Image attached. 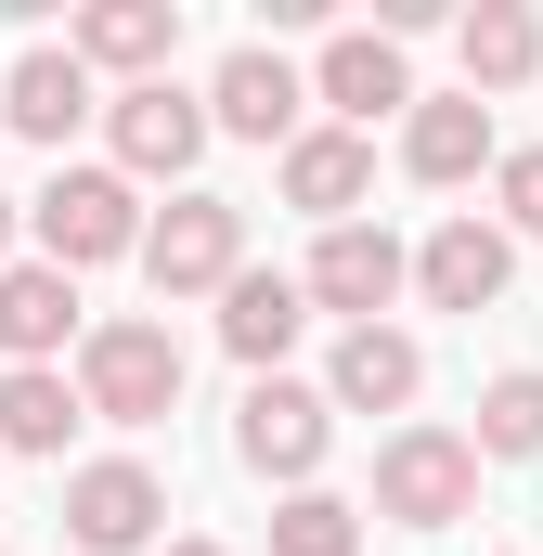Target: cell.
Returning <instances> with one entry per match:
<instances>
[{
  "label": "cell",
  "mask_w": 543,
  "mask_h": 556,
  "mask_svg": "<svg viewBox=\"0 0 543 556\" xmlns=\"http://www.w3.org/2000/svg\"><path fill=\"white\" fill-rule=\"evenodd\" d=\"M466 505H479L466 427H402V440L376 453V518H389V531H453Z\"/></svg>",
  "instance_id": "cell-4"
},
{
  "label": "cell",
  "mask_w": 543,
  "mask_h": 556,
  "mask_svg": "<svg viewBox=\"0 0 543 556\" xmlns=\"http://www.w3.org/2000/svg\"><path fill=\"white\" fill-rule=\"evenodd\" d=\"M104 130H117V181H194V155H207V104L168 91V78H142V91L104 104Z\"/></svg>",
  "instance_id": "cell-6"
},
{
  "label": "cell",
  "mask_w": 543,
  "mask_h": 556,
  "mask_svg": "<svg viewBox=\"0 0 543 556\" xmlns=\"http://www.w3.org/2000/svg\"><path fill=\"white\" fill-rule=\"evenodd\" d=\"M298 65L272 52V39H247V52H220V78H207V130H233V142H298Z\"/></svg>",
  "instance_id": "cell-11"
},
{
  "label": "cell",
  "mask_w": 543,
  "mask_h": 556,
  "mask_svg": "<svg viewBox=\"0 0 543 556\" xmlns=\"http://www.w3.org/2000/svg\"><path fill=\"white\" fill-rule=\"evenodd\" d=\"M155 518H168V492H155V466H130V453H104V466L65 479V531L91 556H155Z\"/></svg>",
  "instance_id": "cell-8"
},
{
  "label": "cell",
  "mask_w": 543,
  "mask_h": 556,
  "mask_svg": "<svg viewBox=\"0 0 543 556\" xmlns=\"http://www.w3.org/2000/svg\"><path fill=\"white\" fill-rule=\"evenodd\" d=\"M130 260H142L155 298H220V285L247 273V207H233V194H181L168 220H142Z\"/></svg>",
  "instance_id": "cell-3"
},
{
  "label": "cell",
  "mask_w": 543,
  "mask_h": 556,
  "mask_svg": "<svg viewBox=\"0 0 543 556\" xmlns=\"http://www.w3.org/2000/svg\"><path fill=\"white\" fill-rule=\"evenodd\" d=\"M505 285H518V247H505L479 207H466V220H440V233L414 247V298H427V311H492Z\"/></svg>",
  "instance_id": "cell-10"
},
{
  "label": "cell",
  "mask_w": 543,
  "mask_h": 556,
  "mask_svg": "<svg viewBox=\"0 0 543 556\" xmlns=\"http://www.w3.org/2000/svg\"><path fill=\"white\" fill-rule=\"evenodd\" d=\"M298 324H311L298 273H233V285H220V350H233L247 376H272V363L298 350Z\"/></svg>",
  "instance_id": "cell-17"
},
{
  "label": "cell",
  "mask_w": 543,
  "mask_h": 556,
  "mask_svg": "<svg viewBox=\"0 0 543 556\" xmlns=\"http://www.w3.org/2000/svg\"><path fill=\"white\" fill-rule=\"evenodd\" d=\"M0 117H13L26 142H52V155H65V130L91 117V65H78V52H52V39H39V52H13V65H0Z\"/></svg>",
  "instance_id": "cell-16"
},
{
  "label": "cell",
  "mask_w": 543,
  "mask_h": 556,
  "mask_svg": "<svg viewBox=\"0 0 543 556\" xmlns=\"http://www.w3.org/2000/svg\"><path fill=\"white\" fill-rule=\"evenodd\" d=\"M466 453H543V376H492L479 389V427H466Z\"/></svg>",
  "instance_id": "cell-22"
},
{
  "label": "cell",
  "mask_w": 543,
  "mask_h": 556,
  "mask_svg": "<svg viewBox=\"0 0 543 556\" xmlns=\"http://www.w3.org/2000/svg\"><path fill=\"white\" fill-rule=\"evenodd\" d=\"M78 415L91 427H168L181 415V337L168 324H142V311H117V324H78Z\"/></svg>",
  "instance_id": "cell-1"
},
{
  "label": "cell",
  "mask_w": 543,
  "mask_h": 556,
  "mask_svg": "<svg viewBox=\"0 0 543 556\" xmlns=\"http://www.w3.org/2000/svg\"><path fill=\"white\" fill-rule=\"evenodd\" d=\"M324 440H337V415H324V389H298V376H260L247 415H233V453H247L260 479H285V492H311Z\"/></svg>",
  "instance_id": "cell-7"
},
{
  "label": "cell",
  "mask_w": 543,
  "mask_h": 556,
  "mask_svg": "<svg viewBox=\"0 0 543 556\" xmlns=\"http://www.w3.org/2000/svg\"><path fill=\"white\" fill-rule=\"evenodd\" d=\"M65 52L78 65H117V78H168V52H181V0H91L78 26H65Z\"/></svg>",
  "instance_id": "cell-15"
},
{
  "label": "cell",
  "mask_w": 543,
  "mask_h": 556,
  "mask_svg": "<svg viewBox=\"0 0 543 556\" xmlns=\"http://www.w3.org/2000/svg\"><path fill=\"white\" fill-rule=\"evenodd\" d=\"M453 52H466V91H518L543 65V26L518 13V0H479L466 26H453Z\"/></svg>",
  "instance_id": "cell-20"
},
{
  "label": "cell",
  "mask_w": 543,
  "mask_h": 556,
  "mask_svg": "<svg viewBox=\"0 0 543 556\" xmlns=\"http://www.w3.org/2000/svg\"><path fill=\"white\" fill-rule=\"evenodd\" d=\"M414 285V247L389 233V220H337L324 247H311V273H298V298L311 311H337V324H389V298Z\"/></svg>",
  "instance_id": "cell-5"
},
{
  "label": "cell",
  "mask_w": 543,
  "mask_h": 556,
  "mask_svg": "<svg viewBox=\"0 0 543 556\" xmlns=\"http://www.w3.org/2000/svg\"><path fill=\"white\" fill-rule=\"evenodd\" d=\"M26 220H39V260H52L65 285L91 273V260H130L142 247V194L117 181V168H52V194H39Z\"/></svg>",
  "instance_id": "cell-2"
},
{
  "label": "cell",
  "mask_w": 543,
  "mask_h": 556,
  "mask_svg": "<svg viewBox=\"0 0 543 556\" xmlns=\"http://www.w3.org/2000/svg\"><path fill=\"white\" fill-rule=\"evenodd\" d=\"M0 273H13V194H0Z\"/></svg>",
  "instance_id": "cell-25"
},
{
  "label": "cell",
  "mask_w": 543,
  "mask_h": 556,
  "mask_svg": "<svg viewBox=\"0 0 543 556\" xmlns=\"http://www.w3.org/2000/svg\"><path fill=\"white\" fill-rule=\"evenodd\" d=\"M414 389H427V350L402 324H350L337 363H324V415H402Z\"/></svg>",
  "instance_id": "cell-12"
},
{
  "label": "cell",
  "mask_w": 543,
  "mask_h": 556,
  "mask_svg": "<svg viewBox=\"0 0 543 556\" xmlns=\"http://www.w3.org/2000/svg\"><path fill=\"white\" fill-rule=\"evenodd\" d=\"M492 194H505V220H492L505 247H518V233H543V142H518V155H492Z\"/></svg>",
  "instance_id": "cell-23"
},
{
  "label": "cell",
  "mask_w": 543,
  "mask_h": 556,
  "mask_svg": "<svg viewBox=\"0 0 543 556\" xmlns=\"http://www.w3.org/2000/svg\"><path fill=\"white\" fill-rule=\"evenodd\" d=\"M155 556H220V544H207V531H181V544H155Z\"/></svg>",
  "instance_id": "cell-24"
},
{
  "label": "cell",
  "mask_w": 543,
  "mask_h": 556,
  "mask_svg": "<svg viewBox=\"0 0 543 556\" xmlns=\"http://www.w3.org/2000/svg\"><path fill=\"white\" fill-rule=\"evenodd\" d=\"M311 91L337 104V130H376V117H402V104H414V65H402L389 26H337L324 65H311Z\"/></svg>",
  "instance_id": "cell-9"
},
{
  "label": "cell",
  "mask_w": 543,
  "mask_h": 556,
  "mask_svg": "<svg viewBox=\"0 0 543 556\" xmlns=\"http://www.w3.org/2000/svg\"><path fill=\"white\" fill-rule=\"evenodd\" d=\"M272 556H363V505H337L324 479L272 505Z\"/></svg>",
  "instance_id": "cell-21"
},
{
  "label": "cell",
  "mask_w": 543,
  "mask_h": 556,
  "mask_svg": "<svg viewBox=\"0 0 543 556\" xmlns=\"http://www.w3.org/2000/svg\"><path fill=\"white\" fill-rule=\"evenodd\" d=\"M65 337H78V285L52 273V260H13L0 273V350L13 363H52Z\"/></svg>",
  "instance_id": "cell-18"
},
{
  "label": "cell",
  "mask_w": 543,
  "mask_h": 556,
  "mask_svg": "<svg viewBox=\"0 0 543 556\" xmlns=\"http://www.w3.org/2000/svg\"><path fill=\"white\" fill-rule=\"evenodd\" d=\"M363 194H376V142L363 130H298L285 142V207L298 220L337 233V220H363Z\"/></svg>",
  "instance_id": "cell-14"
},
{
  "label": "cell",
  "mask_w": 543,
  "mask_h": 556,
  "mask_svg": "<svg viewBox=\"0 0 543 556\" xmlns=\"http://www.w3.org/2000/svg\"><path fill=\"white\" fill-rule=\"evenodd\" d=\"M78 389H65V376H52V363H13V376H0V453H65V440H78Z\"/></svg>",
  "instance_id": "cell-19"
},
{
  "label": "cell",
  "mask_w": 543,
  "mask_h": 556,
  "mask_svg": "<svg viewBox=\"0 0 543 556\" xmlns=\"http://www.w3.org/2000/svg\"><path fill=\"white\" fill-rule=\"evenodd\" d=\"M505 142H492V104L479 91H414L402 104V168L414 181H479Z\"/></svg>",
  "instance_id": "cell-13"
}]
</instances>
